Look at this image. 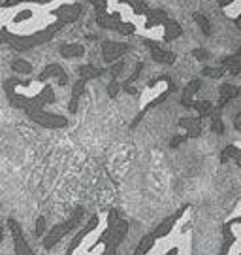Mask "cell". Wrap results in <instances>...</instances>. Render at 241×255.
Listing matches in <instances>:
<instances>
[{"label": "cell", "mask_w": 241, "mask_h": 255, "mask_svg": "<svg viewBox=\"0 0 241 255\" xmlns=\"http://www.w3.org/2000/svg\"><path fill=\"white\" fill-rule=\"evenodd\" d=\"M6 97L13 108L23 110L36 125L44 128H64L68 125V118L61 114H53L47 110V104L55 102V93L51 85L44 82H21L11 78L4 83Z\"/></svg>", "instance_id": "cell-1"}, {"label": "cell", "mask_w": 241, "mask_h": 255, "mask_svg": "<svg viewBox=\"0 0 241 255\" xmlns=\"http://www.w3.org/2000/svg\"><path fill=\"white\" fill-rule=\"evenodd\" d=\"M83 218H85V208H83L81 204H78L76 208L72 210V214L68 218L64 219V221H61V223L53 225V227L49 229L44 237H42V246H44V250L51 252L63 238H66L70 233H74L76 229L80 227L81 223H83Z\"/></svg>", "instance_id": "cell-2"}, {"label": "cell", "mask_w": 241, "mask_h": 255, "mask_svg": "<svg viewBox=\"0 0 241 255\" xmlns=\"http://www.w3.org/2000/svg\"><path fill=\"white\" fill-rule=\"evenodd\" d=\"M173 91H175V83L171 82L168 76H161V78H157V80L149 82V85H147V93H149V97L145 99L142 110H140V114H138L136 119L132 121V127H136L149 110L155 108V106H159L161 102L166 101Z\"/></svg>", "instance_id": "cell-3"}, {"label": "cell", "mask_w": 241, "mask_h": 255, "mask_svg": "<svg viewBox=\"0 0 241 255\" xmlns=\"http://www.w3.org/2000/svg\"><path fill=\"white\" fill-rule=\"evenodd\" d=\"M217 255H241V202L223 223V244Z\"/></svg>", "instance_id": "cell-4"}, {"label": "cell", "mask_w": 241, "mask_h": 255, "mask_svg": "<svg viewBox=\"0 0 241 255\" xmlns=\"http://www.w3.org/2000/svg\"><path fill=\"white\" fill-rule=\"evenodd\" d=\"M107 216L111 219V231H109V237H107L106 244L102 246V252L98 255H117V250L128 235V221L121 218L119 210L115 208L109 210Z\"/></svg>", "instance_id": "cell-5"}, {"label": "cell", "mask_w": 241, "mask_h": 255, "mask_svg": "<svg viewBox=\"0 0 241 255\" xmlns=\"http://www.w3.org/2000/svg\"><path fill=\"white\" fill-rule=\"evenodd\" d=\"M96 23L102 28H109V30H117L121 34H132L134 27L130 23H125L119 13H107V11H98L96 13Z\"/></svg>", "instance_id": "cell-6"}, {"label": "cell", "mask_w": 241, "mask_h": 255, "mask_svg": "<svg viewBox=\"0 0 241 255\" xmlns=\"http://www.w3.org/2000/svg\"><path fill=\"white\" fill-rule=\"evenodd\" d=\"M8 227L11 233V240H13V250L15 255H36L32 252V248L28 244L27 237H25V231L17 223V219H8Z\"/></svg>", "instance_id": "cell-7"}, {"label": "cell", "mask_w": 241, "mask_h": 255, "mask_svg": "<svg viewBox=\"0 0 241 255\" xmlns=\"http://www.w3.org/2000/svg\"><path fill=\"white\" fill-rule=\"evenodd\" d=\"M100 227V216L98 214H94V216H90V219H87V223L83 225V229H81L80 233L76 235V237L72 238L70 246H68V250H66V254L64 255H74L76 254V250L87 240V237H89L92 231H96V229Z\"/></svg>", "instance_id": "cell-8"}, {"label": "cell", "mask_w": 241, "mask_h": 255, "mask_svg": "<svg viewBox=\"0 0 241 255\" xmlns=\"http://www.w3.org/2000/svg\"><path fill=\"white\" fill-rule=\"evenodd\" d=\"M126 51H128V44H123V42H104V46H102V59L107 64L117 63Z\"/></svg>", "instance_id": "cell-9"}, {"label": "cell", "mask_w": 241, "mask_h": 255, "mask_svg": "<svg viewBox=\"0 0 241 255\" xmlns=\"http://www.w3.org/2000/svg\"><path fill=\"white\" fill-rule=\"evenodd\" d=\"M49 78H57L59 85H63V87L68 83V74L64 72V68L61 64H47L44 70L40 72V76H38L40 82H47Z\"/></svg>", "instance_id": "cell-10"}, {"label": "cell", "mask_w": 241, "mask_h": 255, "mask_svg": "<svg viewBox=\"0 0 241 255\" xmlns=\"http://www.w3.org/2000/svg\"><path fill=\"white\" fill-rule=\"evenodd\" d=\"M240 93H241V89L238 87V85H234V83H223V85L219 87V104H217L215 108L223 112L224 106H226L230 101H234Z\"/></svg>", "instance_id": "cell-11"}, {"label": "cell", "mask_w": 241, "mask_h": 255, "mask_svg": "<svg viewBox=\"0 0 241 255\" xmlns=\"http://www.w3.org/2000/svg\"><path fill=\"white\" fill-rule=\"evenodd\" d=\"M81 6L80 4H63L61 8L55 11V17L61 19L63 23H72L81 15Z\"/></svg>", "instance_id": "cell-12"}, {"label": "cell", "mask_w": 241, "mask_h": 255, "mask_svg": "<svg viewBox=\"0 0 241 255\" xmlns=\"http://www.w3.org/2000/svg\"><path fill=\"white\" fill-rule=\"evenodd\" d=\"M179 127L185 128V134L188 138H198L202 134V118H181L179 119Z\"/></svg>", "instance_id": "cell-13"}, {"label": "cell", "mask_w": 241, "mask_h": 255, "mask_svg": "<svg viewBox=\"0 0 241 255\" xmlns=\"http://www.w3.org/2000/svg\"><path fill=\"white\" fill-rule=\"evenodd\" d=\"M149 49H151L153 61H157V63L161 64H173L175 59H177V55L173 53V51H168V49L157 46V44H149Z\"/></svg>", "instance_id": "cell-14"}, {"label": "cell", "mask_w": 241, "mask_h": 255, "mask_svg": "<svg viewBox=\"0 0 241 255\" xmlns=\"http://www.w3.org/2000/svg\"><path fill=\"white\" fill-rule=\"evenodd\" d=\"M85 85H87V80H83V78H80L78 82L74 83V87H72V99L68 102V112L70 114L78 112V104H80V99L83 97V93H85Z\"/></svg>", "instance_id": "cell-15"}, {"label": "cell", "mask_w": 241, "mask_h": 255, "mask_svg": "<svg viewBox=\"0 0 241 255\" xmlns=\"http://www.w3.org/2000/svg\"><path fill=\"white\" fill-rule=\"evenodd\" d=\"M228 161H234L238 166H241V144H230L224 147L221 153V163H228Z\"/></svg>", "instance_id": "cell-16"}, {"label": "cell", "mask_w": 241, "mask_h": 255, "mask_svg": "<svg viewBox=\"0 0 241 255\" xmlns=\"http://www.w3.org/2000/svg\"><path fill=\"white\" fill-rule=\"evenodd\" d=\"M200 87H202V80H190L187 83V87L183 89V95H181V104L185 108H188V104L192 102V97L200 91Z\"/></svg>", "instance_id": "cell-17"}, {"label": "cell", "mask_w": 241, "mask_h": 255, "mask_svg": "<svg viewBox=\"0 0 241 255\" xmlns=\"http://www.w3.org/2000/svg\"><path fill=\"white\" fill-rule=\"evenodd\" d=\"M224 70L228 74H232V76H238L241 72V53H234V55H228L226 59H223Z\"/></svg>", "instance_id": "cell-18"}, {"label": "cell", "mask_w": 241, "mask_h": 255, "mask_svg": "<svg viewBox=\"0 0 241 255\" xmlns=\"http://www.w3.org/2000/svg\"><path fill=\"white\" fill-rule=\"evenodd\" d=\"M162 27H164V40H166V42L175 40V38H179L181 36V32H183V30H181V25H179L177 21H173V19H170V17L164 21Z\"/></svg>", "instance_id": "cell-19"}, {"label": "cell", "mask_w": 241, "mask_h": 255, "mask_svg": "<svg viewBox=\"0 0 241 255\" xmlns=\"http://www.w3.org/2000/svg\"><path fill=\"white\" fill-rule=\"evenodd\" d=\"M61 55L64 59H80L85 55V46H81V44H63Z\"/></svg>", "instance_id": "cell-20"}, {"label": "cell", "mask_w": 241, "mask_h": 255, "mask_svg": "<svg viewBox=\"0 0 241 255\" xmlns=\"http://www.w3.org/2000/svg\"><path fill=\"white\" fill-rule=\"evenodd\" d=\"M188 108L196 110L198 116L204 119V118H209L211 114L215 112V106L211 101H192L190 104H188Z\"/></svg>", "instance_id": "cell-21"}, {"label": "cell", "mask_w": 241, "mask_h": 255, "mask_svg": "<svg viewBox=\"0 0 241 255\" xmlns=\"http://www.w3.org/2000/svg\"><path fill=\"white\" fill-rule=\"evenodd\" d=\"M145 15H147V27L149 28L155 25H164V21L168 19V13L162 9H149Z\"/></svg>", "instance_id": "cell-22"}, {"label": "cell", "mask_w": 241, "mask_h": 255, "mask_svg": "<svg viewBox=\"0 0 241 255\" xmlns=\"http://www.w3.org/2000/svg\"><path fill=\"white\" fill-rule=\"evenodd\" d=\"M106 72L104 68H96L94 64H83V66H80V76L83 78V80H94V78H100L102 74Z\"/></svg>", "instance_id": "cell-23"}, {"label": "cell", "mask_w": 241, "mask_h": 255, "mask_svg": "<svg viewBox=\"0 0 241 255\" xmlns=\"http://www.w3.org/2000/svg\"><path fill=\"white\" fill-rule=\"evenodd\" d=\"M157 238L153 237V233H149V235H145V237L138 242V246H136V250H134V254L132 255H145V252L149 250V248L153 246V242H155Z\"/></svg>", "instance_id": "cell-24"}, {"label": "cell", "mask_w": 241, "mask_h": 255, "mask_svg": "<svg viewBox=\"0 0 241 255\" xmlns=\"http://www.w3.org/2000/svg\"><path fill=\"white\" fill-rule=\"evenodd\" d=\"M211 118V130L217 132V134H223L224 132V123H223V118H221V110L215 108V112L209 116Z\"/></svg>", "instance_id": "cell-25"}, {"label": "cell", "mask_w": 241, "mask_h": 255, "mask_svg": "<svg viewBox=\"0 0 241 255\" xmlns=\"http://www.w3.org/2000/svg\"><path fill=\"white\" fill-rule=\"evenodd\" d=\"M194 21H196V25L202 28V32H204L206 36H211V23H209V19H207L204 13L196 11V13H194Z\"/></svg>", "instance_id": "cell-26"}, {"label": "cell", "mask_w": 241, "mask_h": 255, "mask_svg": "<svg viewBox=\"0 0 241 255\" xmlns=\"http://www.w3.org/2000/svg\"><path fill=\"white\" fill-rule=\"evenodd\" d=\"M224 66H206L204 70H202V76H207V78H213V80H219V78H223L224 76Z\"/></svg>", "instance_id": "cell-27"}, {"label": "cell", "mask_w": 241, "mask_h": 255, "mask_svg": "<svg viewBox=\"0 0 241 255\" xmlns=\"http://www.w3.org/2000/svg\"><path fill=\"white\" fill-rule=\"evenodd\" d=\"M123 2L128 4L138 15H145V13L149 11V9H147V4H145V0H123Z\"/></svg>", "instance_id": "cell-28"}, {"label": "cell", "mask_w": 241, "mask_h": 255, "mask_svg": "<svg viewBox=\"0 0 241 255\" xmlns=\"http://www.w3.org/2000/svg\"><path fill=\"white\" fill-rule=\"evenodd\" d=\"M11 68H13L15 72H19V74H25V76L32 72V64L27 63V61H23V59H17V61H13Z\"/></svg>", "instance_id": "cell-29"}, {"label": "cell", "mask_w": 241, "mask_h": 255, "mask_svg": "<svg viewBox=\"0 0 241 255\" xmlns=\"http://www.w3.org/2000/svg\"><path fill=\"white\" fill-rule=\"evenodd\" d=\"M119 89H121V83L117 82L115 78H113V82L107 85V95L111 97V99H115L117 97V93H119Z\"/></svg>", "instance_id": "cell-30"}, {"label": "cell", "mask_w": 241, "mask_h": 255, "mask_svg": "<svg viewBox=\"0 0 241 255\" xmlns=\"http://www.w3.org/2000/svg\"><path fill=\"white\" fill-rule=\"evenodd\" d=\"M45 235V218L40 216L38 221H36V237H44Z\"/></svg>", "instance_id": "cell-31"}, {"label": "cell", "mask_w": 241, "mask_h": 255, "mask_svg": "<svg viewBox=\"0 0 241 255\" xmlns=\"http://www.w3.org/2000/svg\"><path fill=\"white\" fill-rule=\"evenodd\" d=\"M21 2H38V4H47V2H51V0H8V2H4L2 6H4V8H9V6H15V4H21Z\"/></svg>", "instance_id": "cell-32"}, {"label": "cell", "mask_w": 241, "mask_h": 255, "mask_svg": "<svg viewBox=\"0 0 241 255\" xmlns=\"http://www.w3.org/2000/svg\"><path fill=\"white\" fill-rule=\"evenodd\" d=\"M185 140H188L187 134H177V136H173L171 138V142H170V147H179Z\"/></svg>", "instance_id": "cell-33"}, {"label": "cell", "mask_w": 241, "mask_h": 255, "mask_svg": "<svg viewBox=\"0 0 241 255\" xmlns=\"http://www.w3.org/2000/svg\"><path fill=\"white\" fill-rule=\"evenodd\" d=\"M90 4L96 8V11H106L107 9V0H90Z\"/></svg>", "instance_id": "cell-34"}, {"label": "cell", "mask_w": 241, "mask_h": 255, "mask_svg": "<svg viewBox=\"0 0 241 255\" xmlns=\"http://www.w3.org/2000/svg\"><path fill=\"white\" fill-rule=\"evenodd\" d=\"M192 55L196 57L198 61H206L207 57H209V53H207L206 49H194V51H192Z\"/></svg>", "instance_id": "cell-35"}, {"label": "cell", "mask_w": 241, "mask_h": 255, "mask_svg": "<svg viewBox=\"0 0 241 255\" xmlns=\"http://www.w3.org/2000/svg\"><path fill=\"white\" fill-rule=\"evenodd\" d=\"M234 128H236L238 132H241V112L236 114V118H234Z\"/></svg>", "instance_id": "cell-36"}, {"label": "cell", "mask_w": 241, "mask_h": 255, "mask_svg": "<svg viewBox=\"0 0 241 255\" xmlns=\"http://www.w3.org/2000/svg\"><path fill=\"white\" fill-rule=\"evenodd\" d=\"M232 2L234 0H219V6H221V8H226V6H230Z\"/></svg>", "instance_id": "cell-37"}, {"label": "cell", "mask_w": 241, "mask_h": 255, "mask_svg": "<svg viewBox=\"0 0 241 255\" xmlns=\"http://www.w3.org/2000/svg\"><path fill=\"white\" fill-rule=\"evenodd\" d=\"M234 25H236V28H238V30L241 32V13L238 15V17H236V21H234Z\"/></svg>", "instance_id": "cell-38"}, {"label": "cell", "mask_w": 241, "mask_h": 255, "mask_svg": "<svg viewBox=\"0 0 241 255\" xmlns=\"http://www.w3.org/2000/svg\"><path fill=\"white\" fill-rule=\"evenodd\" d=\"M238 53H241V47H240V49H238Z\"/></svg>", "instance_id": "cell-39"}]
</instances>
